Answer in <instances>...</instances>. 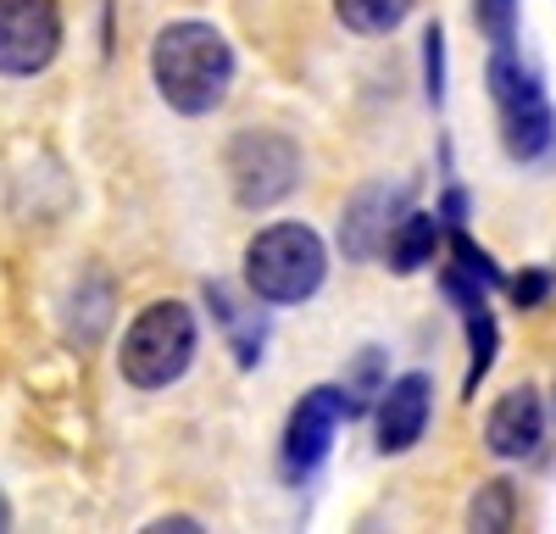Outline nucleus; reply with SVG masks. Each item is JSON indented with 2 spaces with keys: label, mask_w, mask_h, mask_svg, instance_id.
Instances as JSON below:
<instances>
[{
  "label": "nucleus",
  "mask_w": 556,
  "mask_h": 534,
  "mask_svg": "<svg viewBox=\"0 0 556 534\" xmlns=\"http://www.w3.org/2000/svg\"><path fill=\"white\" fill-rule=\"evenodd\" d=\"M151 78L156 96L184 112V117H206L228 101V84H235V51L212 23H167L151 44Z\"/></svg>",
  "instance_id": "nucleus-1"
},
{
  "label": "nucleus",
  "mask_w": 556,
  "mask_h": 534,
  "mask_svg": "<svg viewBox=\"0 0 556 534\" xmlns=\"http://www.w3.org/2000/svg\"><path fill=\"white\" fill-rule=\"evenodd\" d=\"M323 274H329V251L306 223H273L245 245V284L267 306H295L317 295Z\"/></svg>",
  "instance_id": "nucleus-2"
},
{
  "label": "nucleus",
  "mask_w": 556,
  "mask_h": 534,
  "mask_svg": "<svg viewBox=\"0 0 556 534\" xmlns=\"http://www.w3.org/2000/svg\"><path fill=\"white\" fill-rule=\"evenodd\" d=\"M195 312L184 301H151L123 334L117 368L134 390H167L173 379H184V368L195 363Z\"/></svg>",
  "instance_id": "nucleus-3"
},
{
  "label": "nucleus",
  "mask_w": 556,
  "mask_h": 534,
  "mask_svg": "<svg viewBox=\"0 0 556 534\" xmlns=\"http://www.w3.org/2000/svg\"><path fill=\"white\" fill-rule=\"evenodd\" d=\"M490 101L501 112V140H506V156L513 162H534L556 145V112L545 101V84L534 67H523L513 56V44L490 56Z\"/></svg>",
  "instance_id": "nucleus-4"
},
{
  "label": "nucleus",
  "mask_w": 556,
  "mask_h": 534,
  "mask_svg": "<svg viewBox=\"0 0 556 534\" xmlns=\"http://www.w3.org/2000/svg\"><path fill=\"white\" fill-rule=\"evenodd\" d=\"M223 167H228V185H235V201L245 212H267L301 185V145L278 128H240L228 140Z\"/></svg>",
  "instance_id": "nucleus-5"
},
{
  "label": "nucleus",
  "mask_w": 556,
  "mask_h": 534,
  "mask_svg": "<svg viewBox=\"0 0 556 534\" xmlns=\"http://www.w3.org/2000/svg\"><path fill=\"white\" fill-rule=\"evenodd\" d=\"M62 51V7L56 0H0V73L34 78Z\"/></svg>",
  "instance_id": "nucleus-6"
},
{
  "label": "nucleus",
  "mask_w": 556,
  "mask_h": 534,
  "mask_svg": "<svg viewBox=\"0 0 556 534\" xmlns=\"http://www.w3.org/2000/svg\"><path fill=\"white\" fill-rule=\"evenodd\" d=\"M345 395L340 384H317L295 400V412H290V429H285V473L301 484L323 468V457H329V445L345 423Z\"/></svg>",
  "instance_id": "nucleus-7"
},
{
  "label": "nucleus",
  "mask_w": 556,
  "mask_h": 534,
  "mask_svg": "<svg viewBox=\"0 0 556 534\" xmlns=\"http://www.w3.org/2000/svg\"><path fill=\"white\" fill-rule=\"evenodd\" d=\"M429 412H434V384L429 373H401L379 390V452L395 457V452H412L429 429Z\"/></svg>",
  "instance_id": "nucleus-8"
},
{
  "label": "nucleus",
  "mask_w": 556,
  "mask_h": 534,
  "mask_svg": "<svg viewBox=\"0 0 556 534\" xmlns=\"http://www.w3.org/2000/svg\"><path fill=\"white\" fill-rule=\"evenodd\" d=\"M401 206H406V190H390V185L356 190L351 206H345V217H340V245H345V256H351V262L384 256V240H390V229L401 223V217H395Z\"/></svg>",
  "instance_id": "nucleus-9"
},
{
  "label": "nucleus",
  "mask_w": 556,
  "mask_h": 534,
  "mask_svg": "<svg viewBox=\"0 0 556 534\" xmlns=\"http://www.w3.org/2000/svg\"><path fill=\"white\" fill-rule=\"evenodd\" d=\"M545 440V400H540V390H506L495 407H490V423H484V445L495 457H529L534 445Z\"/></svg>",
  "instance_id": "nucleus-10"
},
{
  "label": "nucleus",
  "mask_w": 556,
  "mask_h": 534,
  "mask_svg": "<svg viewBox=\"0 0 556 534\" xmlns=\"http://www.w3.org/2000/svg\"><path fill=\"white\" fill-rule=\"evenodd\" d=\"M434 251H440V217L434 212H401V223L384 240V256L395 274H417L424 262H434Z\"/></svg>",
  "instance_id": "nucleus-11"
},
{
  "label": "nucleus",
  "mask_w": 556,
  "mask_h": 534,
  "mask_svg": "<svg viewBox=\"0 0 556 534\" xmlns=\"http://www.w3.org/2000/svg\"><path fill=\"white\" fill-rule=\"evenodd\" d=\"M206 306L217 312V323L228 329V340H235L240 368H256V356H262V318H256V306L245 312L228 284H206Z\"/></svg>",
  "instance_id": "nucleus-12"
},
{
  "label": "nucleus",
  "mask_w": 556,
  "mask_h": 534,
  "mask_svg": "<svg viewBox=\"0 0 556 534\" xmlns=\"http://www.w3.org/2000/svg\"><path fill=\"white\" fill-rule=\"evenodd\" d=\"M417 0H334V12L351 34H390L406 23V12Z\"/></svg>",
  "instance_id": "nucleus-13"
},
{
  "label": "nucleus",
  "mask_w": 556,
  "mask_h": 534,
  "mask_svg": "<svg viewBox=\"0 0 556 534\" xmlns=\"http://www.w3.org/2000/svg\"><path fill=\"white\" fill-rule=\"evenodd\" d=\"M384 384H390V379H384V351H379V345H367V351L356 356L351 379L340 384V395H345V412H351V418H356V412H367V400H374Z\"/></svg>",
  "instance_id": "nucleus-14"
},
{
  "label": "nucleus",
  "mask_w": 556,
  "mask_h": 534,
  "mask_svg": "<svg viewBox=\"0 0 556 534\" xmlns=\"http://www.w3.org/2000/svg\"><path fill=\"white\" fill-rule=\"evenodd\" d=\"M462 323H468V345H473V363H468V384L462 390H479L484 384V373H490V363H495V318H490V306L479 301V306H468L462 312Z\"/></svg>",
  "instance_id": "nucleus-15"
},
{
  "label": "nucleus",
  "mask_w": 556,
  "mask_h": 534,
  "mask_svg": "<svg viewBox=\"0 0 556 534\" xmlns=\"http://www.w3.org/2000/svg\"><path fill=\"white\" fill-rule=\"evenodd\" d=\"M513 518H518V496H513V484H506V479H490L479 496H473V507H468V523L473 529H490V534L513 529Z\"/></svg>",
  "instance_id": "nucleus-16"
},
{
  "label": "nucleus",
  "mask_w": 556,
  "mask_h": 534,
  "mask_svg": "<svg viewBox=\"0 0 556 534\" xmlns=\"http://www.w3.org/2000/svg\"><path fill=\"white\" fill-rule=\"evenodd\" d=\"M473 23L495 51H506L518 39V0H473Z\"/></svg>",
  "instance_id": "nucleus-17"
},
{
  "label": "nucleus",
  "mask_w": 556,
  "mask_h": 534,
  "mask_svg": "<svg viewBox=\"0 0 556 534\" xmlns=\"http://www.w3.org/2000/svg\"><path fill=\"white\" fill-rule=\"evenodd\" d=\"M451 256H456V262H451L456 274H468L484 295H490V290H501V267H495V256H490V251H479L468 234H451Z\"/></svg>",
  "instance_id": "nucleus-18"
},
{
  "label": "nucleus",
  "mask_w": 556,
  "mask_h": 534,
  "mask_svg": "<svg viewBox=\"0 0 556 534\" xmlns=\"http://www.w3.org/2000/svg\"><path fill=\"white\" fill-rule=\"evenodd\" d=\"M424 73H429V101L440 106L445 101V34L440 28L424 34Z\"/></svg>",
  "instance_id": "nucleus-19"
},
{
  "label": "nucleus",
  "mask_w": 556,
  "mask_h": 534,
  "mask_svg": "<svg viewBox=\"0 0 556 534\" xmlns=\"http://www.w3.org/2000/svg\"><path fill=\"white\" fill-rule=\"evenodd\" d=\"M513 295H518V306H540L551 295V279L545 274H523V279H513Z\"/></svg>",
  "instance_id": "nucleus-20"
},
{
  "label": "nucleus",
  "mask_w": 556,
  "mask_h": 534,
  "mask_svg": "<svg viewBox=\"0 0 556 534\" xmlns=\"http://www.w3.org/2000/svg\"><path fill=\"white\" fill-rule=\"evenodd\" d=\"M151 529H178V534H190V529H201V523H195V518H156Z\"/></svg>",
  "instance_id": "nucleus-21"
},
{
  "label": "nucleus",
  "mask_w": 556,
  "mask_h": 534,
  "mask_svg": "<svg viewBox=\"0 0 556 534\" xmlns=\"http://www.w3.org/2000/svg\"><path fill=\"white\" fill-rule=\"evenodd\" d=\"M0 529H12V501L0 496Z\"/></svg>",
  "instance_id": "nucleus-22"
}]
</instances>
